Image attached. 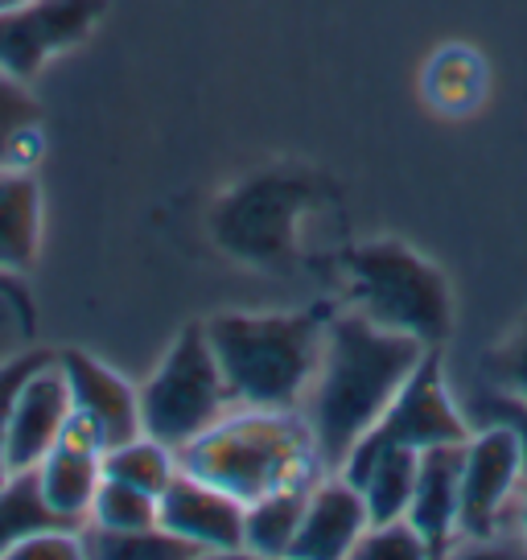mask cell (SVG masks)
<instances>
[{
  "instance_id": "6da1fadb",
  "label": "cell",
  "mask_w": 527,
  "mask_h": 560,
  "mask_svg": "<svg viewBox=\"0 0 527 560\" xmlns=\"http://www.w3.org/2000/svg\"><path fill=\"white\" fill-rule=\"evenodd\" d=\"M424 350H429L424 342L384 330L359 310L330 317L321 368L314 380V400L305 417L314 429L321 470H342L354 441L384 417V408L408 384Z\"/></svg>"
},
{
  "instance_id": "7a4b0ae2",
  "label": "cell",
  "mask_w": 527,
  "mask_h": 560,
  "mask_svg": "<svg viewBox=\"0 0 527 560\" xmlns=\"http://www.w3.org/2000/svg\"><path fill=\"white\" fill-rule=\"evenodd\" d=\"M330 317L305 314H219L207 322V338L223 368L235 408L293 412L314 387L321 368Z\"/></svg>"
},
{
  "instance_id": "3957f363",
  "label": "cell",
  "mask_w": 527,
  "mask_h": 560,
  "mask_svg": "<svg viewBox=\"0 0 527 560\" xmlns=\"http://www.w3.org/2000/svg\"><path fill=\"white\" fill-rule=\"evenodd\" d=\"M177 470L207 478L239 503H256L277 487H314L321 462L309 420H301L297 412L244 408L214 420L207 433L181 445Z\"/></svg>"
},
{
  "instance_id": "277c9868",
  "label": "cell",
  "mask_w": 527,
  "mask_h": 560,
  "mask_svg": "<svg viewBox=\"0 0 527 560\" xmlns=\"http://www.w3.org/2000/svg\"><path fill=\"white\" fill-rule=\"evenodd\" d=\"M354 310L375 326L441 347L449 334V289L429 260L408 244H363L347 256Z\"/></svg>"
},
{
  "instance_id": "5b68a950",
  "label": "cell",
  "mask_w": 527,
  "mask_h": 560,
  "mask_svg": "<svg viewBox=\"0 0 527 560\" xmlns=\"http://www.w3.org/2000/svg\"><path fill=\"white\" fill-rule=\"evenodd\" d=\"M231 404L235 400L214 359L207 326H186L165 363L141 387V429L177 454L198 433H207L214 420L227 417Z\"/></svg>"
},
{
  "instance_id": "8992f818",
  "label": "cell",
  "mask_w": 527,
  "mask_h": 560,
  "mask_svg": "<svg viewBox=\"0 0 527 560\" xmlns=\"http://www.w3.org/2000/svg\"><path fill=\"white\" fill-rule=\"evenodd\" d=\"M445 441H470V420L454 408L441 384V354L433 347L424 350L417 371L408 375V384L396 392V400L384 408V417L371 424L363 438L354 441L351 457L342 462V478L359 487L367 466L387 450H429Z\"/></svg>"
},
{
  "instance_id": "52a82bcc",
  "label": "cell",
  "mask_w": 527,
  "mask_h": 560,
  "mask_svg": "<svg viewBox=\"0 0 527 560\" xmlns=\"http://www.w3.org/2000/svg\"><path fill=\"white\" fill-rule=\"evenodd\" d=\"M314 182L301 174L247 177L214 207L211 231L219 247L251 264H281L297 252V219L309 207Z\"/></svg>"
},
{
  "instance_id": "ba28073f",
  "label": "cell",
  "mask_w": 527,
  "mask_h": 560,
  "mask_svg": "<svg viewBox=\"0 0 527 560\" xmlns=\"http://www.w3.org/2000/svg\"><path fill=\"white\" fill-rule=\"evenodd\" d=\"M107 0H25L0 13V70L13 79H34L46 58L71 50L95 30Z\"/></svg>"
},
{
  "instance_id": "9c48e42d",
  "label": "cell",
  "mask_w": 527,
  "mask_h": 560,
  "mask_svg": "<svg viewBox=\"0 0 527 560\" xmlns=\"http://www.w3.org/2000/svg\"><path fill=\"white\" fill-rule=\"evenodd\" d=\"M524 474V445L511 424H478V438L466 441L461 462V499L457 527L470 540H491L499 527V511L507 503L515 478Z\"/></svg>"
},
{
  "instance_id": "30bf717a",
  "label": "cell",
  "mask_w": 527,
  "mask_h": 560,
  "mask_svg": "<svg viewBox=\"0 0 527 560\" xmlns=\"http://www.w3.org/2000/svg\"><path fill=\"white\" fill-rule=\"evenodd\" d=\"M42 499L50 511L71 527H83L91 520L95 490L104 482V441L87 420L71 408V417L62 424V433L54 441V450L34 466Z\"/></svg>"
},
{
  "instance_id": "8fae6325",
  "label": "cell",
  "mask_w": 527,
  "mask_h": 560,
  "mask_svg": "<svg viewBox=\"0 0 527 560\" xmlns=\"http://www.w3.org/2000/svg\"><path fill=\"white\" fill-rule=\"evenodd\" d=\"M244 511L235 494L207 478L177 470L174 482L161 490L157 524L181 540L198 544L202 552H239L244 548Z\"/></svg>"
},
{
  "instance_id": "7c38bea8",
  "label": "cell",
  "mask_w": 527,
  "mask_h": 560,
  "mask_svg": "<svg viewBox=\"0 0 527 560\" xmlns=\"http://www.w3.org/2000/svg\"><path fill=\"white\" fill-rule=\"evenodd\" d=\"M58 368L71 387V408L99 433L104 450L141 438V392L83 350H62Z\"/></svg>"
},
{
  "instance_id": "4fadbf2b",
  "label": "cell",
  "mask_w": 527,
  "mask_h": 560,
  "mask_svg": "<svg viewBox=\"0 0 527 560\" xmlns=\"http://www.w3.org/2000/svg\"><path fill=\"white\" fill-rule=\"evenodd\" d=\"M67 417H71V387L58 368V354H50L42 368L30 371V380L17 392L13 424H9V466L34 470L54 450Z\"/></svg>"
},
{
  "instance_id": "5bb4252c",
  "label": "cell",
  "mask_w": 527,
  "mask_h": 560,
  "mask_svg": "<svg viewBox=\"0 0 527 560\" xmlns=\"http://www.w3.org/2000/svg\"><path fill=\"white\" fill-rule=\"evenodd\" d=\"M363 532H367L363 490L351 487L347 478L317 482V487L309 490V503H305L297 536L289 544V557H301V560L351 557Z\"/></svg>"
},
{
  "instance_id": "9a60e30c",
  "label": "cell",
  "mask_w": 527,
  "mask_h": 560,
  "mask_svg": "<svg viewBox=\"0 0 527 560\" xmlns=\"http://www.w3.org/2000/svg\"><path fill=\"white\" fill-rule=\"evenodd\" d=\"M461 462L466 441H445L421 450L417 462V487L408 503V524L429 544V552H441L457 527V499H461Z\"/></svg>"
},
{
  "instance_id": "2e32d148",
  "label": "cell",
  "mask_w": 527,
  "mask_h": 560,
  "mask_svg": "<svg viewBox=\"0 0 527 560\" xmlns=\"http://www.w3.org/2000/svg\"><path fill=\"white\" fill-rule=\"evenodd\" d=\"M42 190L34 170H0V272L17 277L37 260Z\"/></svg>"
},
{
  "instance_id": "e0dca14e",
  "label": "cell",
  "mask_w": 527,
  "mask_h": 560,
  "mask_svg": "<svg viewBox=\"0 0 527 560\" xmlns=\"http://www.w3.org/2000/svg\"><path fill=\"white\" fill-rule=\"evenodd\" d=\"M46 153L42 107L21 79L0 70V170H34Z\"/></svg>"
},
{
  "instance_id": "ac0fdd59",
  "label": "cell",
  "mask_w": 527,
  "mask_h": 560,
  "mask_svg": "<svg viewBox=\"0 0 527 560\" xmlns=\"http://www.w3.org/2000/svg\"><path fill=\"white\" fill-rule=\"evenodd\" d=\"M317 487V482H314ZM314 487H277L260 494L256 503H247L244 511V548H251L256 557H289V544L297 536L309 490Z\"/></svg>"
},
{
  "instance_id": "d6986e66",
  "label": "cell",
  "mask_w": 527,
  "mask_h": 560,
  "mask_svg": "<svg viewBox=\"0 0 527 560\" xmlns=\"http://www.w3.org/2000/svg\"><path fill=\"white\" fill-rule=\"evenodd\" d=\"M417 450H387L367 466L363 474V503H367V524H391V520H408V503H412V487H417Z\"/></svg>"
},
{
  "instance_id": "ffe728a7",
  "label": "cell",
  "mask_w": 527,
  "mask_h": 560,
  "mask_svg": "<svg viewBox=\"0 0 527 560\" xmlns=\"http://www.w3.org/2000/svg\"><path fill=\"white\" fill-rule=\"evenodd\" d=\"M83 552L99 560H190L202 557V548L181 540L161 524L137 527V532H107V527L83 524Z\"/></svg>"
},
{
  "instance_id": "44dd1931",
  "label": "cell",
  "mask_w": 527,
  "mask_h": 560,
  "mask_svg": "<svg viewBox=\"0 0 527 560\" xmlns=\"http://www.w3.org/2000/svg\"><path fill=\"white\" fill-rule=\"evenodd\" d=\"M42 527H71L62 524L42 499L37 470H13L0 482V557H9L25 536H34Z\"/></svg>"
},
{
  "instance_id": "7402d4cb",
  "label": "cell",
  "mask_w": 527,
  "mask_h": 560,
  "mask_svg": "<svg viewBox=\"0 0 527 560\" xmlns=\"http://www.w3.org/2000/svg\"><path fill=\"white\" fill-rule=\"evenodd\" d=\"M104 474L107 478H120V482H132V487H141L161 499V490L169 487L177 474V454L169 445L153 441L149 433H141V438L104 450Z\"/></svg>"
},
{
  "instance_id": "603a6c76",
  "label": "cell",
  "mask_w": 527,
  "mask_h": 560,
  "mask_svg": "<svg viewBox=\"0 0 527 560\" xmlns=\"http://www.w3.org/2000/svg\"><path fill=\"white\" fill-rule=\"evenodd\" d=\"M91 524L107 527V532H137V527L157 524V494L120 482V478H107L95 490V503H91Z\"/></svg>"
},
{
  "instance_id": "cb8c5ba5",
  "label": "cell",
  "mask_w": 527,
  "mask_h": 560,
  "mask_svg": "<svg viewBox=\"0 0 527 560\" xmlns=\"http://www.w3.org/2000/svg\"><path fill=\"white\" fill-rule=\"evenodd\" d=\"M351 557L359 560H424L433 557L429 544L408 520H391V524H367V532L359 536Z\"/></svg>"
},
{
  "instance_id": "d4e9b609",
  "label": "cell",
  "mask_w": 527,
  "mask_h": 560,
  "mask_svg": "<svg viewBox=\"0 0 527 560\" xmlns=\"http://www.w3.org/2000/svg\"><path fill=\"white\" fill-rule=\"evenodd\" d=\"M34 301L9 272H0V363L34 342Z\"/></svg>"
},
{
  "instance_id": "484cf974",
  "label": "cell",
  "mask_w": 527,
  "mask_h": 560,
  "mask_svg": "<svg viewBox=\"0 0 527 560\" xmlns=\"http://www.w3.org/2000/svg\"><path fill=\"white\" fill-rule=\"evenodd\" d=\"M50 354L54 350H46V347H25V350H17L13 359L0 363V482L13 474V466H9V424H13L17 392H21V384L30 380V371L42 368Z\"/></svg>"
},
{
  "instance_id": "4316f807",
  "label": "cell",
  "mask_w": 527,
  "mask_h": 560,
  "mask_svg": "<svg viewBox=\"0 0 527 560\" xmlns=\"http://www.w3.org/2000/svg\"><path fill=\"white\" fill-rule=\"evenodd\" d=\"M83 552V527H42L9 552L4 560H79Z\"/></svg>"
},
{
  "instance_id": "83f0119b",
  "label": "cell",
  "mask_w": 527,
  "mask_h": 560,
  "mask_svg": "<svg viewBox=\"0 0 527 560\" xmlns=\"http://www.w3.org/2000/svg\"><path fill=\"white\" fill-rule=\"evenodd\" d=\"M470 420L475 424H511L515 438L524 445V474H527V400L519 396H503V392H487V396H475L470 400Z\"/></svg>"
},
{
  "instance_id": "f1b7e54d",
  "label": "cell",
  "mask_w": 527,
  "mask_h": 560,
  "mask_svg": "<svg viewBox=\"0 0 527 560\" xmlns=\"http://www.w3.org/2000/svg\"><path fill=\"white\" fill-rule=\"evenodd\" d=\"M499 375H503V384H507L511 396H519L527 400V326L515 338H511L507 347L499 350Z\"/></svg>"
},
{
  "instance_id": "f546056e",
  "label": "cell",
  "mask_w": 527,
  "mask_h": 560,
  "mask_svg": "<svg viewBox=\"0 0 527 560\" xmlns=\"http://www.w3.org/2000/svg\"><path fill=\"white\" fill-rule=\"evenodd\" d=\"M519 524H524V540H527V490H524V499H519Z\"/></svg>"
},
{
  "instance_id": "4dcf8cb0",
  "label": "cell",
  "mask_w": 527,
  "mask_h": 560,
  "mask_svg": "<svg viewBox=\"0 0 527 560\" xmlns=\"http://www.w3.org/2000/svg\"><path fill=\"white\" fill-rule=\"evenodd\" d=\"M17 4H25V0H0V13H4V9H17Z\"/></svg>"
}]
</instances>
